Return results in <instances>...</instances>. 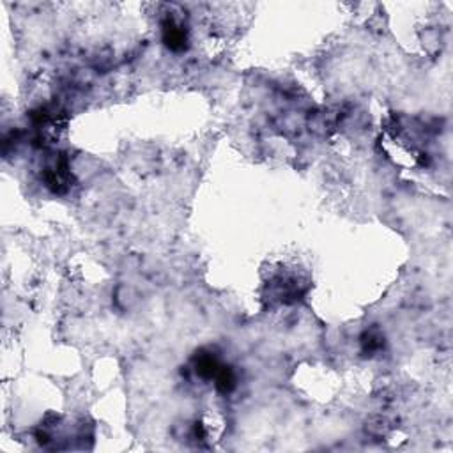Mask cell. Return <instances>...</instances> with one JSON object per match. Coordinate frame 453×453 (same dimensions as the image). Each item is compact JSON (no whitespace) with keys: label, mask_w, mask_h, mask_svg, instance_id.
<instances>
[{"label":"cell","mask_w":453,"mask_h":453,"mask_svg":"<svg viewBox=\"0 0 453 453\" xmlns=\"http://www.w3.org/2000/svg\"><path fill=\"white\" fill-rule=\"evenodd\" d=\"M163 43L172 52H184L188 48V30L174 18L163 22Z\"/></svg>","instance_id":"6da1fadb"},{"label":"cell","mask_w":453,"mask_h":453,"mask_svg":"<svg viewBox=\"0 0 453 453\" xmlns=\"http://www.w3.org/2000/svg\"><path fill=\"white\" fill-rule=\"evenodd\" d=\"M222 361L212 353H207V351H200V353H197V356L193 358L195 374L200 379H205V381L215 379L218 370L222 368Z\"/></svg>","instance_id":"3957f363"},{"label":"cell","mask_w":453,"mask_h":453,"mask_svg":"<svg viewBox=\"0 0 453 453\" xmlns=\"http://www.w3.org/2000/svg\"><path fill=\"white\" fill-rule=\"evenodd\" d=\"M215 385L216 389L223 395H229V393L234 392L236 386H238V378H236V372L232 370V367L222 365V368H219L215 378Z\"/></svg>","instance_id":"277c9868"},{"label":"cell","mask_w":453,"mask_h":453,"mask_svg":"<svg viewBox=\"0 0 453 453\" xmlns=\"http://www.w3.org/2000/svg\"><path fill=\"white\" fill-rule=\"evenodd\" d=\"M69 179H71V176H69L68 159L66 158H61L55 163V167L47 169V172H44V183H47V186L54 193H64V191H68Z\"/></svg>","instance_id":"7a4b0ae2"},{"label":"cell","mask_w":453,"mask_h":453,"mask_svg":"<svg viewBox=\"0 0 453 453\" xmlns=\"http://www.w3.org/2000/svg\"><path fill=\"white\" fill-rule=\"evenodd\" d=\"M361 344H363L365 353H375V351H379L385 346V338L378 331H368V333H365Z\"/></svg>","instance_id":"5b68a950"}]
</instances>
